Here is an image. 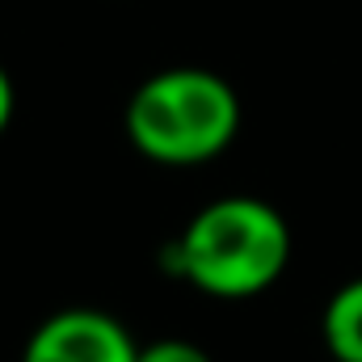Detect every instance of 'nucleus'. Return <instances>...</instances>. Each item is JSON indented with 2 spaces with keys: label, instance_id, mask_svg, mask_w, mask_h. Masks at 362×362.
<instances>
[{
  "label": "nucleus",
  "instance_id": "1",
  "mask_svg": "<svg viewBox=\"0 0 362 362\" xmlns=\"http://www.w3.org/2000/svg\"><path fill=\"white\" fill-rule=\"evenodd\" d=\"M291 266V228L282 211L253 194L206 202L173 240L169 270L211 299H253Z\"/></svg>",
  "mask_w": 362,
  "mask_h": 362
},
{
  "label": "nucleus",
  "instance_id": "2",
  "mask_svg": "<svg viewBox=\"0 0 362 362\" xmlns=\"http://www.w3.org/2000/svg\"><path fill=\"white\" fill-rule=\"evenodd\" d=\"M127 139L165 169H194L223 156L240 135V97L211 68H165L127 101Z\"/></svg>",
  "mask_w": 362,
  "mask_h": 362
},
{
  "label": "nucleus",
  "instance_id": "3",
  "mask_svg": "<svg viewBox=\"0 0 362 362\" xmlns=\"http://www.w3.org/2000/svg\"><path fill=\"white\" fill-rule=\"evenodd\" d=\"M21 362H139V341L110 312L64 308L30 333Z\"/></svg>",
  "mask_w": 362,
  "mask_h": 362
},
{
  "label": "nucleus",
  "instance_id": "4",
  "mask_svg": "<svg viewBox=\"0 0 362 362\" xmlns=\"http://www.w3.org/2000/svg\"><path fill=\"white\" fill-rule=\"evenodd\" d=\"M320 337L333 362H362V274L329 295L320 316Z\"/></svg>",
  "mask_w": 362,
  "mask_h": 362
},
{
  "label": "nucleus",
  "instance_id": "5",
  "mask_svg": "<svg viewBox=\"0 0 362 362\" xmlns=\"http://www.w3.org/2000/svg\"><path fill=\"white\" fill-rule=\"evenodd\" d=\"M139 362H211V354L194 341L181 337H165V341H148L139 346Z\"/></svg>",
  "mask_w": 362,
  "mask_h": 362
},
{
  "label": "nucleus",
  "instance_id": "6",
  "mask_svg": "<svg viewBox=\"0 0 362 362\" xmlns=\"http://www.w3.org/2000/svg\"><path fill=\"white\" fill-rule=\"evenodd\" d=\"M13 110H17V93H13V81H8L4 64H0V135H4L8 122H13Z\"/></svg>",
  "mask_w": 362,
  "mask_h": 362
}]
</instances>
